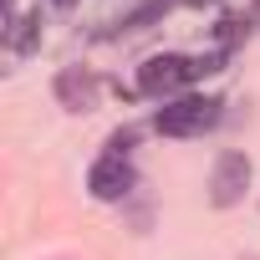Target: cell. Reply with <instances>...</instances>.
<instances>
[{
	"mask_svg": "<svg viewBox=\"0 0 260 260\" xmlns=\"http://www.w3.org/2000/svg\"><path fill=\"white\" fill-rule=\"evenodd\" d=\"M245 189H250V158L245 153H219V164L209 174V199L219 209H230V204L245 199Z\"/></svg>",
	"mask_w": 260,
	"mask_h": 260,
	"instance_id": "3",
	"label": "cell"
},
{
	"mask_svg": "<svg viewBox=\"0 0 260 260\" xmlns=\"http://www.w3.org/2000/svg\"><path fill=\"white\" fill-rule=\"evenodd\" d=\"M51 6H77V0H51Z\"/></svg>",
	"mask_w": 260,
	"mask_h": 260,
	"instance_id": "7",
	"label": "cell"
},
{
	"mask_svg": "<svg viewBox=\"0 0 260 260\" xmlns=\"http://www.w3.org/2000/svg\"><path fill=\"white\" fill-rule=\"evenodd\" d=\"M189 77H199V61H189V56L169 51V56H148V61H143V72H138V87L158 97V92H174V87H184Z\"/></svg>",
	"mask_w": 260,
	"mask_h": 260,
	"instance_id": "2",
	"label": "cell"
},
{
	"mask_svg": "<svg viewBox=\"0 0 260 260\" xmlns=\"http://www.w3.org/2000/svg\"><path fill=\"white\" fill-rule=\"evenodd\" d=\"M214 122H219V97H179V102L158 107V133H169V138H194Z\"/></svg>",
	"mask_w": 260,
	"mask_h": 260,
	"instance_id": "1",
	"label": "cell"
},
{
	"mask_svg": "<svg viewBox=\"0 0 260 260\" xmlns=\"http://www.w3.org/2000/svg\"><path fill=\"white\" fill-rule=\"evenodd\" d=\"M36 36H41V26H36L31 16H21V11L11 6V56H26V51L36 46Z\"/></svg>",
	"mask_w": 260,
	"mask_h": 260,
	"instance_id": "6",
	"label": "cell"
},
{
	"mask_svg": "<svg viewBox=\"0 0 260 260\" xmlns=\"http://www.w3.org/2000/svg\"><path fill=\"white\" fill-rule=\"evenodd\" d=\"M56 97H61L72 112H87V107H92V97H97V82H92L87 72H77V67H72V72H61V77H56Z\"/></svg>",
	"mask_w": 260,
	"mask_h": 260,
	"instance_id": "5",
	"label": "cell"
},
{
	"mask_svg": "<svg viewBox=\"0 0 260 260\" xmlns=\"http://www.w3.org/2000/svg\"><path fill=\"white\" fill-rule=\"evenodd\" d=\"M133 184H138V174H133V164H127L122 153L97 158V164H92V174H87V189H92L97 199H122Z\"/></svg>",
	"mask_w": 260,
	"mask_h": 260,
	"instance_id": "4",
	"label": "cell"
}]
</instances>
